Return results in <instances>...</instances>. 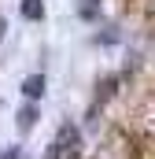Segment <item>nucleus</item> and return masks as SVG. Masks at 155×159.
<instances>
[{
  "label": "nucleus",
  "mask_w": 155,
  "mask_h": 159,
  "mask_svg": "<svg viewBox=\"0 0 155 159\" xmlns=\"http://www.w3.org/2000/svg\"><path fill=\"white\" fill-rule=\"evenodd\" d=\"M22 19L41 22V19H44V4H41V0H22Z\"/></svg>",
  "instance_id": "nucleus-3"
},
{
  "label": "nucleus",
  "mask_w": 155,
  "mask_h": 159,
  "mask_svg": "<svg viewBox=\"0 0 155 159\" xmlns=\"http://www.w3.org/2000/svg\"><path fill=\"white\" fill-rule=\"evenodd\" d=\"M33 126H37V107H33V104H26V107L19 111V133H30Z\"/></svg>",
  "instance_id": "nucleus-2"
},
{
  "label": "nucleus",
  "mask_w": 155,
  "mask_h": 159,
  "mask_svg": "<svg viewBox=\"0 0 155 159\" xmlns=\"http://www.w3.org/2000/svg\"><path fill=\"white\" fill-rule=\"evenodd\" d=\"M22 96L26 100H41L44 96V74H30V78L22 81Z\"/></svg>",
  "instance_id": "nucleus-1"
},
{
  "label": "nucleus",
  "mask_w": 155,
  "mask_h": 159,
  "mask_svg": "<svg viewBox=\"0 0 155 159\" xmlns=\"http://www.w3.org/2000/svg\"><path fill=\"white\" fill-rule=\"evenodd\" d=\"M78 15H81V19H96V15H100V4H96V0H81Z\"/></svg>",
  "instance_id": "nucleus-4"
}]
</instances>
